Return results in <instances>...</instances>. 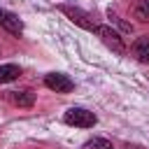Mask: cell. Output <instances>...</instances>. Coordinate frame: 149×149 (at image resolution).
Wrapping results in <instances>:
<instances>
[{
    "instance_id": "obj_1",
    "label": "cell",
    "mask_w": 149,
    "mask_h": 149,
    "mask_svg": "<svg viewBox=\"0 0 149 149\" xmlns=\"http://www.w3.org/2000/svg\"><path fill=\"white\" fill-rule=\"evenodd\" d=\"M63 121H65L68 126H77V128H93V126L98 123L95 114L88 112V109H84V107H70V109L63 114Z\"/></svg>"
},
{
    "instance_id": "obj_6",
    "label": "cell",
    "mask_w": 149,
    "mask_h": 149,
    "mask_svg": "<svg viewBox=\"0 0 149 149\" xmlns=\"http://www.w3.org/2000/svg\"><path fill=\"white\" fill-rule=\"evenodd\" d=\"M19 74H21V68L19 65H14V63L0 65V84H9V81L19 79Z\"/></svg>"
},
{
    "instance_id": "obj_5",
    "label": "cell",
    "mask_w": 149,
    "mask_h": 149,
    "mask_svg": "<svg viewBox=\"0 0 149 149\" xmlns=\"http://www.w3.org/2000/svg\"><path fill=\"white\" fill-rule=\"evenodd\" d=\"M0 28H5V30L12 33V35H21V33H23L21 19H19L16 14H12V12H7V9H0Z\"/></svg>"
},
{
    "instance_id": "obj_10",
    "label": "cell",
    "mask_w": 149,
    "mask_h": 149,
    "mask_svg": "<svg viewBox=\"0 0 149 149\" xmlns=\"http://www.w3.org/2000/svg\"><path fill=\"white\" fill-rule=\"evenodd\" d=\"M135 19H140V21H149V0H140L137 5H135Z\"/></svg>"
},
{
    "instance_id": "obj_2",
    "label": "cell",
    "mask_w": 149,
    "mask_h": 149,
    "mask_svg": "<svg viewBox=\"0 0 149 149\" xmlns=\"http://www.w3.org/2000/svg\"><path fill=\"white\" fill-rule=\"evenodd\" d=\"M95 33H98V37L102 40V44H105L107 49H112V51L119 54V56L126 54V42H123V37H121L112 26H95Z\"/></svg>"
},
{
    "instance_id": "obj_3",
    "label": "cell",
    "mask_w": 149,
    "mask_h": 149,
    "mask_svg": "<svg viewBox=\"0 0 149 149\" xmlns=\"http://www.w3.org/2000/svg\"><path fill=\"white\" fill-rule=\"evenodd\" d=\"M58 9L72 21V23H77L79 28H84V30H95V23L91 21V16L86 14V12H81L79 7H70V5H58Z\"/></svg>"
},
{
    "instance_id": "obj_8",
    "label": "cell",
    "mask_w": 149,
    "mask_h": 149,
    "mask_svg": "<svg viewBox=\"0 0 149 149\" xmlns=\"http://www.w3.org/2000/svg\"><path fill=\"white\" fill-rule=\"evenodd\" d=\"M12 100H14V105H19V107H33L35 93H33V91H14V93H12Z\"/></svg>"
},
{
    "instance_id": "obj_9",
    "label": "cell",
    "mask_w": 149,
    "mask_h": 149,
    "mask_svg": "<svg viewBox=\"0 0 149 149\" xmlns=\"http://www.w3.org/2000/svg\"><path fill=\"white\" fill-rule=\"evenodd\" d=\"M81 149H114V147H112V142L105 140V137H93V140H86Z\"/></svg>"
},
{
    "instance_id": "obj_4",
    "label": "cell",
    "mask_w": 149,
    "mask_h": 149,
    "mask_svg": "<svg viewBox=\"0 0 149 149\" xmlns=\"http://www.w3.org/2000/svg\"><path fill=\"white\" fill-rule=\"evenodd\" d=\"M44 86H47V88H51V91H56V93H70L74 84H72V79H70L68 74L49 72V74L44 77Z\"/></svg>"
},
{
    "instance_id": "obj_7",
    "label": "cell",
    "mask_w": 149,
    "mask_h": 149,
    "mask_svg": "<svg viewBox=\"0 0 149 149\" xmlns=\"http://www.w3.org/2000/svg\"><path fill=\"white\" fill-rule=\"evenodd\" d=\"M133 56L140 63H149V37H142L133 44Z\"/></svg>"
}]
</instances>
